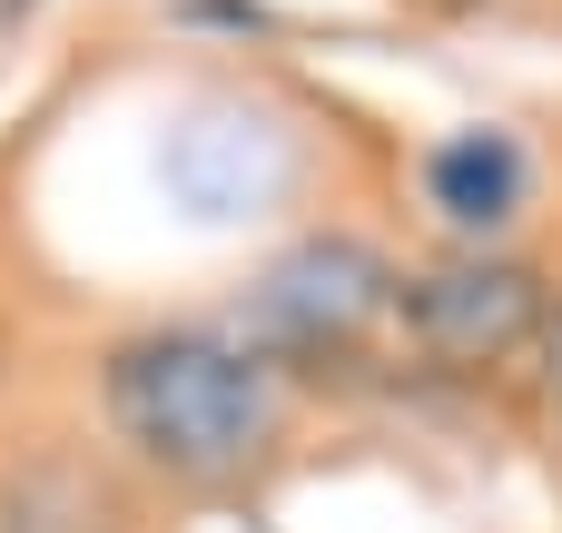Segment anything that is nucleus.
I'll return each mask as SVG.
<instances>
[{
    "label": "nucleus",
    "mask_w": 562,
    "mask_h": 533,
    "mask_svg": "<svg viewBox=\"0 0 562 533\" xmlns=\"http://www.w3.org/2000/svg\"><path fill=\"white\" fill-rule=\"evenodd\" d=\"M109 415L148 465L217 485L267 445L277 396H267L257 346H227L207 326H158V336H128L109 356Z\"/></svg>",
    "instance_id": "1"
},
{
    "label": "nucleus",
    "mask_w": 562,
    "mask_h": 533,
    "mask_svg": "<svg viewBox=\"0 0 562 533\" xmlns=\"http://www.w3.org/2000/svg\"><path fill=\"white\" fill-rule=\"evenodd\" d=\"M385 307H405V287H395V267L366 237H306V247H286L257 277L247 326H257V356L326 366V356H356Z\"/></svg>",
    "instance_id": "2"
},
{
    "label": "nucleus",
    "mask_w": 562,
    "mask_h": 533,
    "mask_svg": "<svg viewBox=\"0 0 562 533\" xmlns=\"http://www.w3.org/2000/svg\"><path fill=\"white\" fill-rule=\"evenodd\" d=\"M158 178H168V198H178L198 227H237V218H267V208L296 188V138H286L277 109L198 99V109L168 119Z\"/></svg>",
    "instance_id": "3"
},
{
    "label": "nucleus",
    "mask_w": 562,
    "mask_h": 533,
    "mask_svg": "<svg viewBox=\"0 0 562 533\" xmlns=\"http://www.w3.org/2000/svg\"><path fill=\"white\" fill-rule=\"evenodd\" d=\"M543 277L514 267V257H454L435 277L405 287V326L435 366H504L514 346L543 336Z\"/></svg>",
    "instance_id": "4"
},
{
    "label": "nucleus",
    "mask_w": 562,
    "mask_h": 533,
    "mask_svg": "<svg viewBox=\"0 0 562 533\" xmlns=\"http://www.w3.org/2000/svg\"><path fill=\"white\" fill-rule=\"evenodd\" d=\"M425 198H435L464 237H484V227H504V218L524 208V148H514L504 129H454V138L425 158Z\"/></svg>",
    "instance_id": "5"
},
{
    "label": "nucleus",
    "mask_w": 562,
    "mask_h": 533,
    "mask_svg": "<svg viewBox=\"0 0 562 533\" xmlns=\"http://www.w3.org/2000/svg\"><path fill=\"white\" fill-rule=\"evenodd\" d=\"M543 386L562 396V317H543Z\"/></svg>",
    "instance_id": "6"
}]
</instances>
